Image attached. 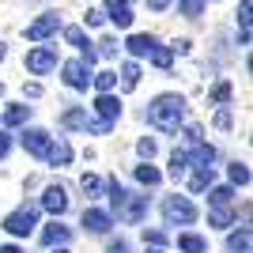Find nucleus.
I'll list each match as a JSON object with an SVG mask.
<instances>
[{"instance_id": "17", "label": "nucleus", "mask_w": 253, "mask_h": 253, "mask_svg": "<svg viewBox=\"0 0 253 253\" xmlns=\"http://www.w3.org/2000/svg\"><path fill=\"white\" fill-rule=\"evenodd\" d=\"M253 250V234L250 227H242V231H234L231 238H227V253H250Z\"/></svg>"}, {"instance_id": "16", "label": "nucleus", "mask_w": 253, "mask_h": 253, "mask_svg": "<svg viewBox=\"0 0 253 253\" xmlns=\"http://www.w3.org/2000/svg\"><path fill=\"white\" fill-rule=\"evenodd\" d=\"M155 38H151V34H128V42H125V49L132 53V57H148L151 49H155Z\"/></svg>"}, {"instance_id": "46", "label": "nucleus", "mask_w": 253, "mask_h": 253, "mask_svg": "<svg viewBox=\"0 0 253 253\" xmlns=\"http://www.w3.org/2000/svg\"><path fill=\"white\" fill-rule=\"evenodd\" d=\"M0 253H23L19 246H0Z\"/></svg>"}, {"instance_id": "15", "label": "nucleus", "mask_w": 253, "mask_h": 253, "mask_svg": "<svg viewBox=\"0 0 253 253\" xmlns=\"http://www.w3.org/2000/svg\"><path fill=\"white\" fill-rule=\"evenodd\" d=\"M95 110H98V117H102V121H110V125L121 117V102H117L114 95H98V98H95Z\"/></svg>"}, {"instance_id": "31", "label": "nucleus", "mask_w": 253, "mask_h": 253, "mask_svg": "<svg viewBox=\"0 0 253 253\" xmlns=\"http://www.w3.org/2000/svg\"><path fill=\"white\" fill-rule=\"evenodd\" d=\"M148 57L155 61V68H170V61H174V53H170V45H155V49H151Z\"/></svg>"}, {"instance_id": "28", "label": "nucleus", "mask_w": 253, "mask_h": 253, "mask_svg": "<svg viewBox=\"0 0 253 253\" xmlns=\"http://www.w3.org/2000/svg\"><path fill=\"white\" fill-rule=\"evenodd\" d=\"M208 223L223 231V227H231V223H234V211H231V208H211V211H208Z\"/></svg>"}, {"instance_id": "24", "label": "nucleus", "mask_w": 253, "mask_h": 253, "mask_svg": "<svg viewBox=\"0 0 253 253\" xmlns=\"http://www.w3.org/2000/svg\"><path fill=\"white\" fill-rule=\"evenodd\" d=\"M250 11H253V4H250V0H242V4H238V31H242V45H250Z\"/></svg>"}, {"instance_id": "11", "label": "nucleus", "mask_w": 253, "mask_h": 253, "mask_svg": "<svg viewBox=\"0 0 253 253\" xmlns=\"http://www.w3.org/2000/svg\"><path fill=\"white\" fill-rule=\"evenodd\" d=\"M42 208L53 211V215H64V211H68V193H64L61 185H45V193H42Z\"/></svg>"}, {"instance_id": "32", "label": "nucleus", "mask_w": 253, "mask_h": 253, "mask_svg": "<svg viewBox=\"0 0 253 253\" xmlns=\"http://www.w3.org/2000/svg\"><path fill=\"white\" fill-rule=\"evenodd\" d=\"M227 174H231V185H250V167L246 163H231Z\"/></svg>"}, {"instance_id": "33", "label": "nucleus", "mask_w": 253, "mask_h": 253, "mask_svg": "<svg viewBox=\"0 0 253 253\" xmlns=\"http://www.w3.org/2000/svg\"><path fill=\"white\" fill-rule=\"evenodd\" d=\"M80 189H84L87 197H98V193H102V178H95V174H84V178H80Z\"/></svg>"}, {"instance_id": "35", "label": "nucleus", "mask_w": 253, "mask_h": 253, "mask_svg": "<svg viewBox=\"0 0 253 253\" xmlns=\"http://www.w3.org/2000/svg\"><path fill=\"white\" fill-rule=\"evenodd\" d=\"M136 151H140V159H144V163H151V159H155V140L144 136V140L136 144Z\"/></svg>"}, {"instance_id": "23", "label": "nucleus", "mask_w": 253, "mask_h": 253, "mask_svg": "<svg viewBox=\"0 0 253 253\" xmlns=\"http://www.w3.org/2000/svg\"><path fill=\"white\" fill-rule=\"evenodd\" d=\"M185 174H189V155H185V151H174V155H170V178L178 181V178H185Z\"/></svg>"}, {"instance_id": "45", "label": "nucleus", "mask_w": 253, "mask_h": 253, "mask_svg": "<svg viewBox=\"0 0 253 253\" xmlns=\"http://www.w3.org/2000/svg\"><path fill=\"white\" fill-rule=\"evenodd\" d=\"M148 8L151 11H163V8H170V0H148Z\"/></svg>"}, {"instance_id": "41", "label": "nucleus", "mask_w": 253, "mask_h": 253, "mask_svg": "<svg viewBox=\"0 0 253 253\" xmlns=\"http://www.w3.org/2000/svg\"><path fill=\"white\" fill-rule=\"evenodd\" d=\"M98 45H102L98 53H106V57H114V53H117V38H102Z\"/></svg>"}, {"instance_id": "20", "label": "nucleus", "mask_w": 253, "mask_h": 253, "mask_svg": "<svg viewBox=\"0 0 253 253\" xmlns=\"http://www.w3.org/2000/svg\"><path fill=\"white\" fill-rule=\"evenodd\" d=\"M136 84H140V64L125 61L121 64V87H125V91H136Z\"/></svg>"}, {"instance_id": "2", "label": "nucleus", "mask_w": 253, "mask_h": 253, "mask_svg": "<svg viewBox=\"0 0 253 253\" xmlns=\"http://www.w3.org/2000/svg\"><path fill=\"white\" fill-rule=\"evenodd\" d=\"M110 204H114L121 223H140L148 215V197H140V193H121V197H114Z\"/></svg>"}, {"instance_id": "40", "label": "nucleus", "mask_w": 253, "mask_h": 253, "mask_svg": "<svg viewBox=\"0 0 253 253\" xmlns=\"http://www.w3.org/2000/svg\"><path fill=\"white\" fill-rule=\"evenodd\" d=\"M215 125H219V128H231V125H234V117H231V110H227V106L215 114Z\"/></svg>"}, {"instance_id": "3", "label": "nucleus", "mask_w": 253, "mask_h": 253, "mask_svg": "<svg viewBox=\"0 0 253 253\" xmlns=\"http://www.w3.org/2000/svg\"><path fill=\"white\" fill-rule=\"evenodd\" d=\"M163 219L170 223V227H189V223H197V208H193V201H185V197H167L163 201Z\"/></svg>"}, {"instance_id": "7", "label": "nucleus", "mask_w": 253, "mask_h": 253, "mask_svg": "<svg viewBox=\"0 0 253 253\" xmlns=\"http://www.w3.org/2000/svg\"><path fill=\"white\" fill-rule=\"evenodd\" d=\"M64 84L72 87V91H87V84H91V64L84 61H64Z\"/></svg>"}, {"instance_id": "48", "label": "nucleus", "mask_w": 253, "mask_h": 253, "mask_svg": "<svg viewBox=\"0 0 253 253\" xmlns=\"http://www.w3.org/2000/svg\"><path fill=\"white\" fill-rule=\"evenodd\" d=\"M57 253H68V250H64V246H57Z\"/></svg>"}, {"instance_id": "9", "label": "nucleus", "mask_w": 253, "mask_h": 253, "mask_svg": "<svg viewBox=\"0 0 253 253\" xmlns=\"http://www.w3.org/2000/svg\"><path fill=\"white\" fill-rule=\"evenodd\" d=\"M49 132H45V128H27V132H23V151H27V155H38L42 159L45 155V148H49Z\"/></svg>"}, {"instance_id": "10", "label": "nucleus", "mask_w": 253, "mask_h": 253, "mask_svg": "<svg viewBox=\"0 0 253 253\" xmlns=\"http://www.w3.org/2000/svg\"><path fill=\"white\" fill-rule=\"evenodd\" d=\"M84 227L91 234H106L110 227H114V215L102 211V208H84Z\"/></svg>"}, {"instance_id": "14", "label": "nucleus", "mask_w": 253, "mask_h": 253, "mask_svg": "<svg viewBox=\"0 0 253 253\" xmlns=\"http://www.w3.org/2000/svg\"><path fill=\"white\" fill-rule=\"evenodd\" d=\"M185 155H189V167H197V170H208L211 163H215V148H211V144H197V148H189Z\"/></svg>"}, {"instance_id": "38", "label": "nucleus", "mask_w": 253, "mask_h": 253, "mask_svg": "<svg viewBox=\"0 0 253 253\" xmlns=\"http://www.w3.org/2000/svg\"><path fill=\"white\" fill-rule=\"evenodd\" d=\"M144 238H148V246H155V250L167 246V234H163V231H144Z\"/></svg>"}, {"instance_id": "5", "label": "nucleus", "mask_w": 253, "mask_h": 253, "mask_svg": "<svg viewBox=\"0 0 253 253\" xmlns=\"http://www.w3.org/2000/svg\"><path fill=\"white\" fill-rule=\"evenodd\" d=\"M57 68V45H34L27 53V72L31 76H45Z\"/></svg>"}, {"instance_id": "27", "label": "nucleus", "mask_w": 253, "mask_h": 253, "mask_svg": "<svg viewBox=\"0 0 253 253\" xmlns=\"http://www.w3.org/2000/svg\"><path fill=\"white\" fill-rule=\"evenodd\" d=\"M204 8H208V0H178V11L185 15V19H197V15H204Z\"/></svg>"}, {"instance_id": "39", "label": "nucleus", "mask_w": 253, "mask_h": 253, "mask_svg": "<svg viewBox=\"0 0 253 253\" xmlns=\"http://www.w3.org/2000/svg\"><path fill=\"white\" fill-rule=\"evenodd\" d=\"M110 121H87V132H95V136H106V132H110Z\"/></svg>"}, {"instance_id": "43", "label": "nucleus", "mask_w": 253, "mask_h": 253, "mask_svg": "<svg viewBox=\"0 0 253 253\" xmlns=\"http://www.w3.org/2000/svg\"><path fill=\"white\" fill-rule=\"evenodd\" d=\"M8 148H11V136H8V132H4V128H0V159L8 155Z\"/></svg>"}, {"instance_id": "47", "label": "nucleus", "mask_w": 253, "mask_h": 253, "mask_svg": "<svg viewBox=\"0 0 253 253\" xmlns=\"http://www.w3.org/2000/svg\"><path fill=\"white\" fill-rule=\"evenodd\" d=\"M4 53H8V49H4V45H0V61H4Z\"/></svg>"}, {"instance_id": "21", "label": "nucleus", "mask_w": 253, "mask_h": 253, "mask_svg": "<svg viewBox=\"0 0 253 253\" xmlns=\"http://www.w3.org/2000/svg\"><path fill=\"white\" fill-rule=\"evenodd\" d=\"M61 125L64 128H87V110H80V106L64 110V114H61Z\"/></svg>"}, {"instance_id": "25", "label": "nucleus", "mask_w": 253, "mask_h": 253, "mask_svg": "<svg viewBox=\"0 0 253 253\" xmlns=\"http://www.w3.org/2000/svg\"><path fill=\"white\" fill-rule=\"evenodd\" d=\"M31 117V106H8L4 110V125H27Z\"/></svg>"}, {"instance_id": "4", "label": "nucleus", "mask_w": 253, "mask_h": 253, "mask_svg": "<svg viewBox=\"0 0 253 253\" xmlns=\"http://www.w3.org/2000/svg\"><path fill=\"white\" fill-rule=\"evenodd\" d=\"M34 227H38V208H31V204H23V208H15L4 219V231L15 234V238H23V234H31Z\"/></svg>"}, {"instance_id": "26", "label": "nucleus", "mask_w": 253, "mask_h": 253, "mask_svg": "<svg viewBox=\"0 0 253 253\" xmlns=\"http://www.w3.org/2000/svg\"><path fill=\"white\" fill-rule=\"evenodd\" d=\"M136 181L151 189V185H159V181H163V174H159V170L151 167V163H144V167H136Z\"/></svg>"}, {"instance_id": "12", "label": "nucleus", "mask_w": 253, "mask_h": 253, "mask_svg": "<svg viewBox=\"0 0 253 253\" xmlns=\"http://www.w3.org/2000/svg\"><path fill=\"white\" fill-rule=\"evenodd\" d=\"M42 159H49V167H68V163H72V148H68V140H49V148H45Z\"/></svg>"}, {"instance_id": "1", "label": "nucleus", "mask_w": 253, "mask_h": 253, "mask_svg": "<svg viewBox=\"0 0 253 253\" xmlns=\"http://www.w3.org/2000/svg\"><path fill=\"white\" fill-rule=\"evenodd\" d=\"M148 125L159 128V132H178V125L185 121V98L181 95H159L155 102L144 110Z\"/></svg>"}, {"instance_id": "36", "label": "nucleus", "mask_w": 253, "mask_h": 253, "mask_svg": "<svg viewBox=\"0 0 253 253\" xmlns=\"http://www.w3.org/2000/svg\"><path fill=\"white\" fill-rule=\"evenodd\" d=\"M185 144H189V148L204 144V132H201V125H185Z\"/></svg>"}, {"instance_id": "6", "label": "nucleus", "mask_w": 253, "mask_h": 253, "mask_svg": "<svg viewBox=\"0 0 253 253\" xmlns=\"http://www.w3.org/2000/svg\"><path fill=\"white\" fill-rule=\"evenodd\" d=\"M61 31V15L57 11H45V15H38L34 23H27V42H45L49 34Z\"/></svg>"}, {"instance_id": "22", "label": "nucleus", "mask_w": 253, "mask_h": 253, "mask_svg": "<svg viewBox=\"0 0 253 253\" xmlns=\"http://www.w3.org/2000/svg\"><path fill=\"white\" fill-rule=\"evenodd\" d=\"M91 84L98 87V95H110V91H114V87H117V72H114V68H106V72L91 76Z\"/></svg>"}, {"instance_id": "37", "label": "nucleus", "mask_w": 253, "mask_h": 253, "mask_svg": "<svg viewBox=\"0 0 253 253\" xmlns=\"http://www.w3.org/2000/svg\"><path fill=\"white\" fill-rule=\"evenodd\" d=\"M84 23H87V27H102V23H106V15H102V8H87V15H84Z\"/></svg>"}, {"instance_id": "19", "label": "nucleus", "mask_w": 253, "mask_h": 253, "mask_svg": "<svg viewBox=\"0 0 253 253\" xmlns=\"http://www.w3.org/2000/svg\"><path fill=\"white\" fill-rule=\"evenodd\" d=\"M178 250L181 253H208V242L201 234H178Z\"/></svg>"}, {"instance_id": "13", "label": "nucleus", "mask_w": 253, "mask_h": 253, "mask_svg": "<svg viewBox=\"0 0 253 253\" xmlns=\"http://www.w3.org/2000/svg\"><path fill=\"white\" fill-rule=\"evenodd\" d=\"M68 238H72V231H68L61 219H53L42 231V246H68Z\"/></svg>"}, {"instance_id": "8", "label": "nucleus", "mask_w": 253, "mask_h": 253, "mask_svg": "<svg viewBox=\"0 0 253 253\" xmlns=\"http://www.w3.org/2000/svg\"><path fill=\"white\" fill-rule=\"evenodd\" d=\"M102 15L114 23V27H121V31H128V27H132V8H128L125 0H106Z\"/></svg>"}, {"instance_id": "49", "label": "nucleus", "mask_w": 253, "mask_h": 253, "mask_svg": "<svg viewBox=\"0 0 253 253\" xmlns=\"http://www.w3.org/2000/svg\"><path fill=\"white\" fill-rule=\"evenodd\" d=\"M148 253H163V250H155V246H151V250H148Z\"/></svg>"}, {"instance_id": "44", "label": "nucleus", "mask_w": 253, "mask_h": 253, "mask_svg": "<svg viewBox=\"0 0 253 253\" xmlns=\"http://www.w3.org/2000/svg\"><path fill=\"white\" fill-rule=\"evenodd\" d=\"M23 95H27V98H38V95H42V84H27V87H23Z\"/></svg>"}, {"instance_id": "42", "label": "nucleus", "mask_w": 253, "mask_h": 253, "mask_svg": "<svg viewBox=\"0 0 253 253\" xmlns=\"http://www.w3.org/2000/svg\"><path fill=\"white\" fill-rule=\"evenodd\" d=\"M106 253H128V242L125 238H114V242L106 246Z\"/></svg>"}, {"instance_id": "30", "label": "nucleus", "mask_w": 253, "mask_h": 253, "mask_svg": "<svg viewBox=\"0 0 253 253\" xmlns=\"http://www.w3.org/2000/svg\"><path fill=\"white\" fill-rule=\"evenodd\" d=\"M64 38H68V45H76V49H87V34H84V27H64Z\"/></svg>"}, {"instance_id": "18", "label": "nucleus", "mask_w": 253, "mask_h": 253, "mask_svg": "<svg viewBox=\"0 0 253 253\" xmlns=\"http://www.w3.org/2000/svg\"><path fill=\"white\" fill-rule=\"evenodd\" d=\"M231 197H234L231 185H211L208 189V204L211 208H231Z\"/></svg>"}, {"instance_id": "29", "label": "nucleus", "mask_w": 253, "mask_h": 253, "mask_svg": "<svg viewBox=\"0 0 253 253\" xmlns=\"http://www.w3.org/2000/svg\"><path fill=\"white\" fill-rule=\"evenodd\" d=\"M211 178H215V174H211V167H208V170H197V174L189 178V189H193V193H204V189H211Z\"/></svg>"}, {"instance_id": "34", "label": "nucleus", "mask_w": 253, "mask_h": 253, "mask_svg": "<svg viewBox=\"0 0 253 253\" xmlns=\"http://www.w3.org/2000/svg\"><path fill=\"white\" fill-rule=\"evenodd\" d=\"M211 102H219V106H227V102H231V84H227V80L211 87Z\"/></svg>"}]
</instances>
